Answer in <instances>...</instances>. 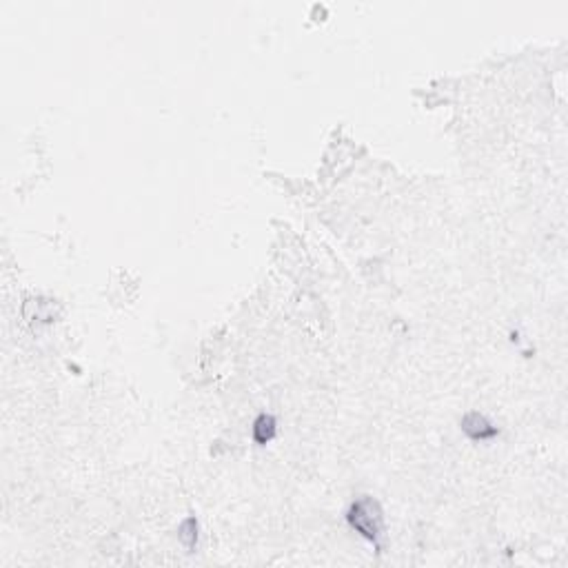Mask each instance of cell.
Here are the masks:
<instances>
[{"label":"cell","mask_w":568,"mask_h":568,"mask_svg":"<svg viewBox=\"0 0 568 568\" xmlns=\"http://www.w3.org/2000/svg\"><path fill=\"white\" fill-rule=\"evenodd\" d=\"M273 435H275V422H273V418L271 415H260V418H257L255 420V427H253L255 442L266 444Z\"/></svg>","instance_id":"3957f363"},{"label":"cell","mask_w":568,"mask_h":568,"mask_svg":"<svg viewBox=\"0 0 568 568\" xmlns=\"http://www.w3.org/2000/svg\"><path fill=\"white\" fill-rule=\"evenodd\" d=\"M346 520L351 524V529H355L362 537L371 544H375L378 549H382V535H384V513H382L380 504L364 495V498H358L346 513Z\"/></svg>","instance_id":"6da1fadb"},{"label":"cell","mask_w":568,"mask_h":568,"mask_svg":"<svg viewBox=\"0 0 568 568\" xmlns=\"http://www.w3.org/2000/svg\"><path fill=\"white\" fill-rule=\"evenodd\" d=\"M462 431L473 440H489L493 435H498V429H495L482 413H469V415H464Z\"/></svg>","instance_id":"7a4b0ae2"},{"label":"cell","mask_w":568,"mask_h":568,"mask_svg":"<svg viewBox=\"0 0 568 568\" xmlns=\"http://www.w3.org/2000/svg\"><path fill=\"white\" fill-rule=\"evenodd\" d=\"M180 540L184 542L187 549H193L195 546V540H198V522H195L193 518H189L180 526Z\"/></svg>","instance_id":"277c9868"}]
</instances>
